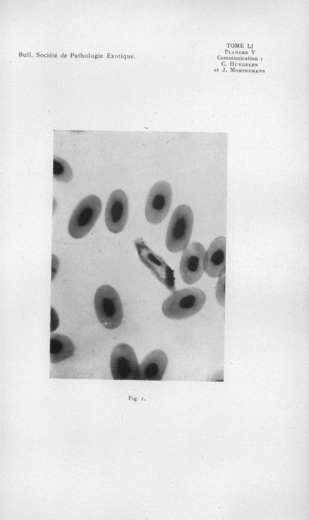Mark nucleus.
<instances>
[{
    "instance_id": "6e6552de",
    "label": "nucleus",
    "mask_w": 309,
    "mask_h": 520,
    "mask_svg": "<svg viewBox=\"0 0 309 520\" xmlns=\"http://www.w3.org/2000/svg\"><path fill=\"white\" fill-rule=\"evenodd\" d=\"M205 253L204 246L198 242L192 243L183 250L180 273L182 280L186 283L192 284L201 278L204 270Z\"/></svg>"
},
{
    "instance_id": "423d86ee",
    "label": "nucleus",
    "mask_w": 309,
    "mask_h": 520,
    "mask_svg": "<svg viewBox=\"0 0 309 520\" xmlns=\"http://www.w3.org/2000/svg\"><path fill=\"white\" fill-rule=\"evenodd\" d=\"M172 197L170 185L165 181L156 183L151 188L146 201L145 214L152 224L162 222L167 215Z\"/></svg>"
},
{
    "instance_id": "f257e3e1",
    "label": "nucleus",
    "mask_w": 309,
    "mask_h": 520,
    "mask_svg": "<svg viewBox=\"0 0 309 520\" xmlns=\"http://www.w3.org/2000/svg\"><path fill=\"white\" fill-rule=\"evenodd\" d=\"M206 299L205 294L198 288L175 290L164 302L162 312L170 319H184L199 312L203 307Z\"/></svg>"
},
{
    "instance_id": "9b49d317",
    "label": "nucleus",
    "mask_w": 309,
    "mask_h": 520,
    "mask_svg": "<svg viewBox=\"0 0 309 520\" xmlns=\"http://www.w3.org/2000/svg\"><path fill=\"white\" fill-rule=\"evenodd\" d=\"M168 358L162 350L150 352L139 367V380H161L166 371Z\"/></svg>"
},
{
    "instance_id": "4468645a",
    "label": "nucleus",
    "mask_w": 309,
    "mask_h": 520,
    "mask_svg": "<svg viewBox=\"0 0 309 520\" xmlns=\"http://www.w3.org/2000/svg\"><path fill=\"white\" fill-rule=\"evenodd\" d=\"M216 296L220 304L224 306L225 302V277L219 278L217 286Z\"/></svg>"
},
{
    "instance_id": "f03ea898",
    "label": "nucleus",
    "mask_w": 309,
    "mask_h": 520,
    "mask_svg": "<svg viewBox=\"0 0 309 520\" xmlns=\"http://www.w3.org/2000/svg\"><path fill=\"white\" fill-rule=\"evenodd\" d=\"M94 305L97 318L107 329L118 327L123 318V309L119 296L109 285L100 286L95 294Z\"/></svg>"
},
{
    "instance_id": "20e7f679",
    "label": "nucleus",
    "mask_w": 309,
    "mask_h": 520,
    "mask_svg": "<svg viewBox=\"0 0 309 520\" xmlns=\"http://www.w3.org/2000/svg\"><path fill=\"white\" fill-rule=\"evenodd\" d=\"M193 221V214L189 206L180 205L175 209L166 234V245L169 251L177 252L187 246L192 234Z\"/></svg>"
},
{
    "instance_id": "ddd939ff",
    "label": "nucleus",
    "mask_w": 309,
    "mask_h": 520,
    "mask_svg": "<svg viewBox=\"0 0 309 520\" xmlns=\"http://www.w3.org/2000/svg\"><path fill=\"white\" fill-rule=\"evenodd\" d=\"M53 176L56 180L68 182L73 177L72 170L68 162L61 158L54 156Z\"/></svg>"
},
{
    "instance_id": "7ed1b4c3",
    "label": "nucleus",
    "mask_w": 309,
    "mask_h": 520,
    "mask_svg": "<svg viewBox=\"0 0 309 520\" xmlns=\"http://www.w3.org/2000/svg\"><path fill=\"white\" fill-rule=\"evenodd\" d=\"M102 208V202L95 195H89L82 199L73 210L69 221L70 236L75 239L86 236L96 223Z\"/></svg>"
},
{
    "instance_id": "39448f33",
    "label": "nucleus",
    "mask_w": 309,
    "mask_h": 520,
    "mask_svg": "<svg viewBox=\"0 0 309 520\" xmlns=\"http://www.w3.org/2000/svg\"><path fill=\"white\" fill-rule=\"evenodd\" d=\"M139 367L135 352L129 345L120 343L113 349L110 368L114 380H139Z\"/></svg>"
},
{
    "instance_id": "1a4fd4ad",
    "label": "nucleus",
    "mask_w": 309,
    "mask_h": 520,
    "mask_svg": "<svg viewBox=\"0 0 309 520\" xmlns=\"http://www.w3.org/2000/svg\"><path fill=\"white\" fill-rule=\"evenodd\" d=\"M128 201L126 193L121 189L113 191L108 200L105 213V221L108 229L118 233L124 229L128 216Z\"/></svg>"
},
{
    "instance_id": "9d476101",
    "label": "nucleus",
    "mask_w": 309,
    "mask_h": 520,
    "mask_svg": "<svg viewBox=\"0 0 309 520\" xmlns=\"http://www.w3.org/2000/svg\"><path fill=\"white\" fill-rule=\"evenodd\" d=\"M226 238L220 236L210 244L205 253L203 267L211 277H221L225 273Z\"/></svg>"
},
{
    "instance_id": "0eeeda50",
    "label": "nucleus",
    "mask_w": 309,
    "mask_h": 520,
    "mask_svg": "<svg viewBox=\"0 0 309 520\" xmlns=\"http://www.w3.org/2000/svg\"><path fill=\"white\" fill-rule=\"evenodd\" d=\"M135 245L141 261L169 290H174L173 270L162 258L156 254L142 239L136 240Z\"/></svg>"
},
{
    "instance_id": "f8f14e48",
    "label": "nucleus",
    "mask_w": 309,
    "mask_h": 520,
    "mask_svg": "<svg viewBox=\"0 0 309 520\" xmlns=\"http://www.w3.org/2000/svg\"><path fill=\"white\" fill-rule=\"evenodd\" d=\"M74 352V345L68 337L58 333L51 334L50 359L51 363L66 360L72 356Z\"/></svg>"
}]
</instances>
